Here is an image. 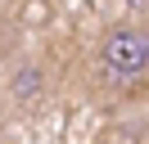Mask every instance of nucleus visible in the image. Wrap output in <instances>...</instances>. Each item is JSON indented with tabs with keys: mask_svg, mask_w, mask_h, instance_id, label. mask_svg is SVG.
<instances>
[{
	"mask_svg": "<svg viewBox=\"0 0 149 144\" xmlns=\"http://www.w3.org/2000/svg\"><path fill=\"white\" fill-rule=\"evenodd\" d=\"M100 77L104 86L113 90H136L149 81V23L131 18V23H118L100 36Z\"/></svg>",
	"mask_w": 149,
	"mask_h": 144,
	"instance_id": "f257e3e1",
	"label": "nucleus"
},
{
	"mask_svg": "<svg viewBox=\"0 0 149 144\" xmlns=\"http://www.w3.org/2000/svg\"><path fill=\"white\" fill-rule=\"evenodd\" d=\"M41 86H45L41 68H23V72H14V95H18V99H32Z\"/></svg>",
	"mask_w": 149,
	"mask_h": 144,
	"instance_id": "f03ea898",
	"label": "nucleus"
}]
</instances>
